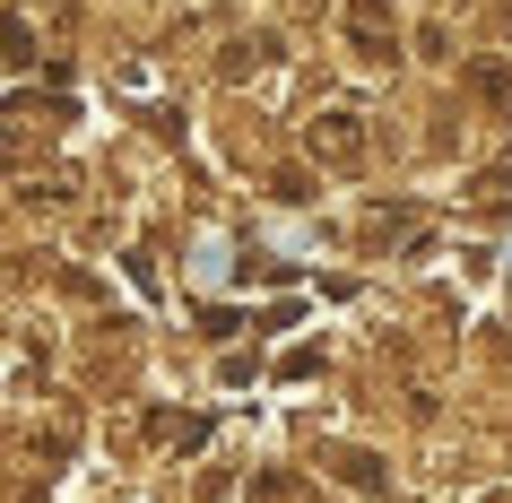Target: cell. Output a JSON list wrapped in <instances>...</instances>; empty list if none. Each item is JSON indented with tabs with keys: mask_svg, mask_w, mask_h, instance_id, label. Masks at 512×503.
I'll return each instance as SVG.
<instances>
[{
	"mask_svg": "<svg viewBox=\"0 0 512 503\" xmlns=\"http://www.w3.org/2000/svg\"><path fill=\"white\" fill-rule=\"evenodd\" d=\"M313 148H322V157H356V148H365V122L339 105L330 122H313Z\"/></svg>",
	"mask_w": 512,
	"mask_h": 503,
	"instance_id": "cell-1",
	"label": "cell"
},
{
	"mask_svg": "<svg viewBox=\"0 0 512 503\" xmlns=\"http://www.w3.org/2000/svg\"><path fill=\"white\" fill-rule=\"evenodd\" d=\"M348 27H356V44H365V53H391V18H382L374 0H356V9H348Z\"/></svg>",
	"mask_w": 512,
	"mask_h": 503,
	"instance_id": "cell-2",
	"label": "cell"
}]
</instances>
